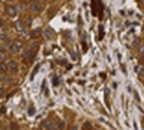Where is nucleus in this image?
<instances>
[{"label":"nucleus","instance_id":"obj_1","mask_svg":"<svg viewBox=\"0 0 144 130\" xmlns=\"http://www.w3.org/2000/svg\"><path fill=\"white\" fill-rule=\"evenodd\" d=\"M20 48H22L20 42H13V43H10V51H12V52H19Z\"/></svg>","mask_w":144,"mask_h":130},{"label":"nucleus","instance_id":"obj_2","mask_svg":"<svg viewBox=\"0 0 144 130\" xmlns=\"http://www.w3.org/2000/svg\"><path fill=\"white\" fill-rule=\"evenodd\" d=\"M43 33H45V36H46L48 39H53V38H55V33H53V31H52L50 28H46Z\"/></svg>","mask_w":144,"mask_h":130},{"label":"nucleus","instance_id":"obj_3","mask_svg":"<svg viewBox=\"0 0 144 130\" xmlns=\"http://www.w3.org/2000/svg\"><path fill=\"white\" fill-rule=\"evenodd\" d=\"M7 12H9V15H10V16H16V15H17V9H16V6L10 4V6L7 7Z\"/></svg>","mask_w":144,"mask_h":130},{"label":"nucleus","instance_id":"obj_4","mask_svg":"<svg viewBox=\"0 0 144 130\" xmlns=\"http://www.w3.org/2000/svg\"><path fill=\"white\" fill-rule=\"evenodd\" d=\"M7 66H9V69H10L12 72H17V64L15 62V61H9Z\"/></svg>","mask_w":144,"mask_h":130},{"label":"nucleus","instance_id":"obj_5","mask_svg":"<svg viewBox=\"0 0 144 130\" xmlns=\"http://www.w3.org/2000/svg\"><path fill=\"white\" fill-rule=\"evenodd\" d=\"M35 52H36L35 49H29V51H28V52L25 54V58H26V59H32L33 55H35Z\"/></svg>","mask_w":144,"mask_h":130},{"label":"nucleus","instance_id":"obj_6","mask_svg":"<svg viewBox=\"0 0 144 130\" xmlns=\"http://www.w3.org/2000/svg\"><path fill=\"white\" fill-rule=\"evenodd\" d=\"M32 10L33 12H40V10H42V6H40L38 1H35V3L32 4Z\"/></svg>","mask_w":144,"mask_h":130},{"label":"nucleus","instance_id":"obj_7","mask_svg":"<svg viewBox=\"0 0 144 130\" xmlns=\"http://www.w3.org/2000/svg\"><path fill=\"white\" fill-rule=\"evenodd\" d=\"M40 127H43V129H52V124H50V121L45 120V121L40 123Z\"/></svg>","mask_w":144,"mask_h":130},{"label":"nucleus","instance_id":"obj_8","mask_svg":"<svg viewBox=\"0 0 144 130\" xmlns=\"http://www.w3.org/2000/svg\"><path fill=\"white\" fill-rule=\"evenodd\" d=\"M0 71H1V72H3V74H4V72H6V71H7V68H6V65L3 64V62H0Z\"/></svg>","mask_w":144,"mask_h":130},{"label":"nucleus","instance_id":"obj_9","mask_svg":"<svg viewBox=\"0 0 144 130\" xmlns=\"http://www.w3.org/2000/svg\"><path fill=\"white\" fill-rule=\"evenodd\" d=\"M28 113L30 114V116H32V114H33V113H35V108H33L32 106H30V107H29V110H28Z\"/></svg>","mask_w":144,"mask_h":130},{"label":"nucleus","instance_id":"obj_10","mask_svg":"<svg viewBox=\"0 0 144 130\" xmlns=\"http://www.w3.org/2000/svg\"><path fill=\"white\" fill-rule=\"evenodd\" d=\"M53 85H59V78H53Z\"/></svg>","mask_w":144,"mask_h":130},{"label":"nucleus","instance_id":"obj_11","mask_svg":"<svg viewBox=\"0 0 144 130\" xmlns=\"http://www.w3.org/2000/svg\"><path fill=\"white\" fill-rule=\"evenodd\" d=\"M59 127H61V129H64V127H65V123H64V121H59Z\"/></svg>","mask_w":144,"mask_h":130},{"label":"nucleus","instance_id":"obj_12","mask_svg":"<svg viewBox=\"0 0 144 130\" xmlns=\"http://www.w3.org/2000/svg\"><path fill=\"white\" fill-rule=\"evenodd\" d=\"M138 74H140V75H144V66L143 68H140V72H138Z\"/></svg>","mask_w":144,"mask_h":130}]
</instances>
